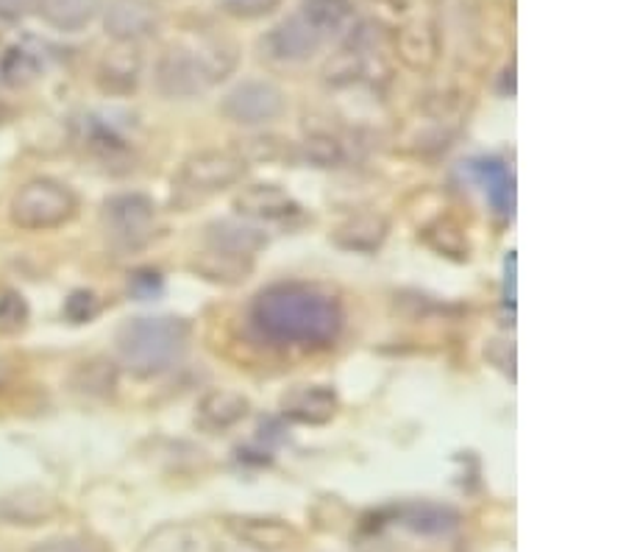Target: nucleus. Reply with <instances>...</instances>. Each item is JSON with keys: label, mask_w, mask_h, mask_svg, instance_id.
Wrapping results in <instances>:
<instances>
[{"label": "nucleus", "mask_w": 626, "mask_h": 552, "mask_svg": "<svg viewBox=\"0 0 626 552\" xmlns=\"http://www.w3.org/2000/svg\"><path fill=\"white\" fill-rule=\"evenodd\" d=\"M79 213V195L56 179H31L9 204V218L23 232H50L70 224Z\"/></svg>", "instance_id": "nucleus-3"}, {"label": "nucleus", "mask_w": 626, "mask_h": 552, "mask_svg": "<svg viewBox=\"0 0 626 552\" xmlns=\"http://www.w3.org/2000/svg\"><path fill=\"white\" fill-rule=\"evenodd\" d=\"M226 530L240 544L260 552H282L301 544V533H298L296 525H289L287 519H278V516L235 514L226 519Z\"/></svg>", "instance_id": "nucleus-8"}, {"label": "nucleus", "mask_w": 626, "mask_h": 552, "mask_svg": "<svg viewBox=\"0 0 626 552\" xmlns=\"http://www.w3.org/2000/svg\"><path fill=\"white\" fill-rule=\"evenodd\" d=\"M248 162L237 151H198L181 162L173 190L179 204H193L195 199L215 195L246 177Z\"/></svg>", "instance_id": "nucleus-4"}, {"label": "nucleus", "mask_w": 626, "mask_h": 552, "mask_svg": "<svg viewBox=\"0 0 626 552\" xmlns=\"http://www.w3.org/2000/svg\"><path fill=\"white\" fill-rule=\"evenodd\" d=\"M7 380H9V371H7V365L0 363V385L7 383Z\"/></svg>", "instance_id": "nucleus-37"}, {"label": "nucleus", "mask_w": 626, "mask_h": 552, "mask_svg": "<svg viewBox=\"0 0 626 552\" xmlns=\"http://www.w3.org/2000/svg\"><path fill=\"white\" fill-rule=\"evenodd\" d=\"M278 410L293 425L320 427L338 416L340 396L331 385H293L278 399Z\"/></svg>", "instance_id": "nucleus-9"}, {"label": "nucleus", "mask_w": 626, "mask_h": 552, "mask_svg": "<svg viewBox=\"0 0 626 552\" xmlns=\"http://www.w3.org/2000/svg\"><path fill=\"white\" fill-rule=\"evenodd\" d=\"M29 322V304L18 291H0V329H20Z\"/></svg>", "instance_id": "nucleus-32"}, {"label": "nucleus", "mask_w": 626, "mask_h": 552, "mask_svg": "<svg viewBox=\"0 0 626 552\" xmlns=\"http://www.w3.org/2000/svg\"><path fill=\"white\" fill-rule=\"evenodd\" d=\"M193 340V324L179 316H137L117 327L115 347L121 363L137 376H159L184 360Z\"/></svg>", "instance_id": "nucleus-2"}, {"label": "nucleus", "mask_w": 626, "mask_h": 552, "mask_svg": "<svg viewBox=\"0 0 626 552\" xmlns=\"http://www.w3.org/2000/svg\"><path fill=\"white\" fill-rule=\"evenodd\" d=\"M235 210L242 218L253 221H287L301 213V206L282 184L257 182L235 195Z\"/></svg>", "instance_id": "nucleus-12"}, {"label": "nucleus", "mask_w": 626, "mask_h": 552, "mask_svg": "<svg viewBox=\"0 0 626 552\" xmlns=\"http://www.w3.org/2000/svg\"><path fill=\"white\" fill-rule=\"evenodd\" d=\"M98 309H101V302H98L95 293L92 291H72L70 296L65 298V307H61V313H65V318L70 324H87L98 316Z\"/></svg>", "instance_id": "nucleus-31"}, {"label": "nucleus", "mask_w": 626, "mask_h": 552, "mask_svg": "<svg viewBox=\"0 0 626 552\" xmlns=\"http://www.w3.org/2000/svg\"><path fill=\"white\" fill-rule=\"evenodd\" d=\"M479 173H482L485 184H488V199L496 213H512L515 190H512V177L507 173L504 165L493 162V159H485V162H479Z\"/></svg>", "instance_id": "nucleus-29"}, {"label": "nucleus", "mask_w": 626, "mask_h": 552, "mask_svg": "<svg viewBox=\"0 0 626 552\" xmlns=\"http://www.w3.org/2000/svg\"><path fill=\"white\" fill-rule=\"evenodd\" d=\"M396 50L403 65L418 70V74H426L440 56L437 29L432 23H426V20H416V23L403 25L396 34Z\"/></svg>", "instance_id": "nucleus-20"}, {"label": "nucleus", "mask_w": 626, "mask_h": 552, "mask_svg": "<svg viewBox=\"0 0 626 552\" xmlns=\"http://www.w3.org/2000/svg\"><path fill=\"white\" fill-rule=\"evenodd\" d=\"M195 56H198L201 67H204L209 85H220L229 79L237 67V45L226 37H215V34H201L198 43H193Z\"/></svg>", "instance_id": "nucleus-23"}, {"label": "nucleus", "mask_w": 626, "mask_h": 552, "mask_svg": "<svg viewBox=\"0 0 626 552\" xmlns=\"http://www.w3.org/2000/svg\"><path fill=\"white\" fill-rule=\"evenodd\" d=\"M278 0H226V9L237 18H262V14L273 12Z\"/></svg>", "instance_id": "nucleus-35"}, {"label": "nucleus", "mask_w": 626, "mask_h": 552, "mask_svg": "<svg viewBox=\"0 0 626 552\" xmlns=\"http://www.w3.org/2000/svg\"><path fill=\"white\" fill-rule=\"evenodd\" d=\"M298 14L307 20L309 29H312L323 43L349 34L356 20L351 0H301Z\"/></svg>", "instance_id": "nucleus-21"}, {"label": "nucleus", "mask_w": 626, "mask_h": 552, "mask_svg": "<svg viewBox=\"0 0 626 552\" xmlns=\"http://www.w3.org/2000/svg\"><path fill=\"white\" fill-rule=\"evenodd\" d=\"M423 244L432 251H437L440 257H448V260L465 262L470 257V244L468 235H465L463 226L452 218H437L421 232Z\"/></svg>", "instance_id": "nucleus-27"}, {"label": "nucleus", "mask_w": 626, "mask_h": 552, "mask_svg": "<svg viewBox=\"0 0 626 552\" xmlns=\"http://www.w3.org/2000/svg\"><path fill=\"white\" fill-rule=\"evenodd\" d=\"M59 510V499L39 486H25L0 497V522L7 525L36 528V525H48L50 519H56Z\"/></svg>", "instance_id": "nucleus-13"}, {"label": "nucleus", "mask_w": 626, "mask_h": 552, "mask_svg": "<svg viewBox=\"0 0 626 552\" xmlns=\"http://www.w3.org/2000/svg\"><path fill=\"white\" fill-rule=\"evenodd\" d=\"M193 273H198L201 280L212 282V285H242L253 273V257H237L226 255V251L206 249L190 262Z\"/></svg>", "instance_id": "nucleus-22"}, {"label": "nucleus", "mask_w": 626, "mask_h": 552, "mask_svg": "<svg viewBox=\"0 0 626 552\" xmlns=\"http://www.w3.org/2000/svg\"><path fill=\"white\" fill-rule=\"evenodd\" d=\"M251 402L240 391L212 388L198 399V425L209 432H224L248 419Z\"/></svg>", "instance_id": "nucleus-17"}, {"label": "nucleus", "mask_w": 626, "mask_h": 552, "mask_svg": "<svg viewBox=\"0 0 626 552\" xmlns=\"http://www.w3.org/2000/svg\"><path fill=\"white\" fill-rule=\"evenodd\" d=\"M253 329L276 347L329 349L345 327L343 304L334 293L309 282H276L251 304Z\"/></svg>", "instance_id": "nucleus-1"}, {"label": "nucleus", "mask_w": 626, "mask_h": 552, "mask_svg": "<svg viewBox=\"0 0 626 552\" xmlns=\"http://www.w3.org/2000/svg\"><path fill=\"white\" fill-rule=\"evenodd\" d=\"M31 552H106L98 541L87 536H54L31 547Z\"/></svg>", "instance_id": "nucleus-33"}, {"label": "nucleus", "mask_w": 626, "mask_h": 552, "mask_svg": "<svg viewBox=\"0 0 626 552\" xmlns=\"http://www.w3.org/2000/svg\"><path fill=\"white\" fill-rule=\"evenodd\" d=\"M504 302L510 304V307H515V251H510L507 255V262H504Z\"/></svg>", "instance_id": "nucleus-36"}, {"label": "nucleus", "mask_w": 626, "mask_h": 552, "mask_svg": "<svg viewBox=\"0 0 626 552\" xmlns=\"http://www.w3.org/2000/svg\"><path fill=\"white\" fill-rule=\"evenodd\" d=\"M296 159L312 165V168H340L349 159V154H345L340 137H334L331 132H312L296 148Z\"/></svg>", "instance_id": "nucleus-28"}, {"label": "nucleus", "mask_w": 626, "mask_h": 552, "mask_svg": "<svg viewBox=\"0 0 626 552\" xmlns=\"http://www.w3.org/2000/svg\"><path fill=\"white\" fill-rule=\"evenodd\" d=\"M45 23L59 31H81L98 18L101 0H39L36 3Z\"/></svg>", "instance_id": "nucleus-24"}, {"label": "nucleus", "mask_w": 626, "mask_h": 552, "mask_svg": "<svg viewBox=\"0 0 626 552\" xmlns=\"http://www.w3.org/2000/svg\"><path fill=\"white\" fill-rule=\"evenodd\" d=\"M103 229L121 249H139L153 237L157 204L143 193H121L103 201Z\"/></svg>", "instance_id": "nucleus-5"}, {"label": "nucleus", "mask_w": 626, "mask_h": 552, "mask_svg": "<svg viewBox=\"0 0 626 552\" xmlns=\"http://www.w3.org/2000/svg\"><path fill=\"white\" fill-rule=\"evenodd\" d=\"M246 162H278V159H296V148H289L287 140L282 137H273V134H265V137H248L242 140V146L237 148Z\"/></svg>", "instance_id": "nucleus-30"}, {"label": "nucleus", "mask_w": 626, "mask_h": 552, "mask_svg": "<svg viewBox=\"0 0 626 552\" xmlns=\"http://www.w3.org/2000/svg\"><path fill=\"white\" fill-rule=\"evenodd\" d=\"M137 552H217V544L198 525L168 522L145 536Z\"/></svg>", "instance_id": "nucleus-18"}, {"label": "nucleus", "mask_w": 626, "mask_h": 552, "mask_svg": "<svg viewBox=\"0 0 626 552\" xmlns=\"http://www.w3.org/2000/svg\"><path fill=\"white\" fill-rule=\"evenodd\" d=\"M206 246L217 251H226V255L237 257H257V251H262L268 246V235L257 226L246 224V221H212L206 226Z\"/></svg>", "instance_id": "nucleus-19"}, {"label": "nucleus", "mask_w": 626, "mask_h": 552, "mask_svg": "<svg viewBox=\"0 0 626 552\" xmlns=\"http://www.w3.org/2000/svg\"><path fill=\"white\" fill-rule=\"evenodd\" d=\"M387 235H390V221L385 215L360 213L331 232V244L356 255H374L376 249H382Z\"/></svg>", "instance_id": "nucleus-16"}, {"label": "nucleus", "mask_w": 626, "mask_h": 552, "mask_svg": "<svg viewBox=\"0 0 626 552\" xmlns=\"http://www.w3.org/2000/svg\"><path fill=\"white\" fill-rule=\"evenodd\" d=\"M396 522L418 536H446L452 533L454 528H459L463 516H459V510H454L452 505L416 499V503L398 505Z\"/></svg>", "instance_id": "nucleus-15"}, {"label": "nucleus", "mask_w": 626, "mask_h": 552, "mask_svg": "<svg viewBox=\"0 0 626 552\" xmlns=\"http://www.w3.org/2000/svg\"><path fill=\"white\" fill-rule=\"evenodd\" d=\"M162 23L153 0H109L103 9V29L115 43H137L151 37Z\"/></svg>", "instance_id": "nucleus-10"}, {"label": "nucleus", "mask_w": 626, "mask_h": 552, "mask_svg": "<svg viewBox=\"0 0 626 552\" xmlns=\"http://www.w3.org/2000/svg\"><path fill=\"white\" fill-rule=\"evenodd\" d=\"M153 81L164 98H195L212 87L193 45H170L159 56Z\"/></svg>", "instance_id": "nucleus-7"}, {"label": "nucleus", "mask_w": 626, "mask_h": 552, "mask_svg": "<svg viewBox=\"0 0 626 552\" xmlns=\"http://www.w3.org/2000/svg\"><path fill=\"white\" fill-rule=\"evenodd\" d=\"M43 54L31 43H14L0 54V79L9 87H25L43 74Z\"/></svg>", "instance_id": "nucleus-25"}, {"label": "nucleus", "mask_w": 626, "mask_h": 552, "mask_svg": "<svg viewBox=\"0 0 626 552\" xmlns=\"http://www.w3.org/2000/svg\"><path fill=\"white\" fill-rule=\"evenodd\" d=\"M287 110V98L273 81L248 79L226 92L220 101V112L226 121L240 126H262V123L278 121Z\"/></svg>", "instance_id": "nucleus-6"}, {"label": "nucleus", "mask_w": 626, "mask_h": 552, "mask_svg": "<svg viewBox=\"0 0 626 552\" xmlns=\"http://www.w3.org/2000/svg\"><path fill=\"white\" fill-rule=\"evenodd\" d=\"M117 365L112 363L109 358H92V360H84V363L76 365V371H72L70 383L72 388L79 391V394H87V396H112L117 388Z\"/></svg>", "instance_id": "nucleus-26"}, {"label": "nucleus", "mask_w": 626, "mask_h": 552, "mask_svg": "<svg viewBox=\"0 0 626 552\" xmlns=\"http://www.w3.org/2000/svg\"><path fill=\"white\" fill-rule=\"evenodd\" d=\"M139 74H143V56L137 43H117V48L106 50L98 65L95 81L106 95H128L137 90Z\"/></svg>", "instance_id": "nucleus-14"}, {"label": "nucleus", "mask_w": 626, "mask_h": 552, "mask_svg": "<svg viewBox=\"0 0 626 552\" xmlns=\"http://www.w3.org/2000/svg\"><path fill=\"white\" fill-rule=\"evenodd\" d=\"M128 291H132L139 302L153 298L157 293H162V277H159L157 271H137L132 277V282H128Z\"/></svg>", "instance_id": "nucleus-34"}, {"label": "nucleus", "mask_w": 626, "mask_h": 552, "mask_svg": "<svg viewBox=\"0 0 626 552\" xmlns=\"http://www.w3.org/2000/svg\"><path fill=\"white\" fill-rule=\"evenodd\" d=\"M262 56L273 61H307L323 48V40L309 29L307 20L301 14H293V18L282 20L278 25H273L260 43Z\"/></svg>", "instance_id": "nucleus-11"}]
</instances>
